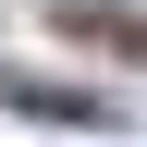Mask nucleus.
Returning <instances> with one entry per match:
<instances>
[{
	"mask_svg": "<svg viewBox=\"0 0 147 147\" xmlns=\"http://www.w3.org/2000/svg\"><path fill=\"white\" fill-rule=\"evenodd\" d=\"M61 25H74V37H110V49H135V61H147V25H135V12H86V0H74Z\"/></svg>",
	"mask_w": 147,
	"mask_h": 147,
	"instance_id": "1",
	"label": "nucleus"
}]
</instances>
